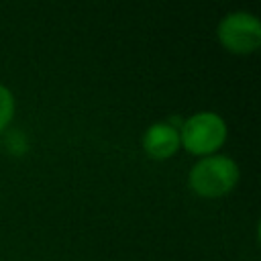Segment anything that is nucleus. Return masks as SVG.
<instances>
[{
    "mask_svg": "<svg viewBox=\"0 0 261 261\" xmlns=\"http://www.w3.org/2000/svg\"><path fill=\"white\" fill-rule=\"evenodd\" d=\"M218 43L234 55H251L261 47V22L251 12H230L216 27Z\"/></svg>",
    "mask_w": 261,
    "mask_h": 261,
    "instance_id": "3",
    "label": "nucleus"
},
{
    "mask_svg": "<svg viewBox=\"0 0 261 261\" xmlns=\"http://www.w3.org/2000/svg\"><path fill=\"white\" fill-rule=\"evenodd\" d=\"M143 149L157 161L173 157L179 149V128L171 122H153L143 135Z\"/></svg>",
    "mask_w": 261,
    "mask_h": 261,
    "instance_id": "4",
    "label": "nucleus"
},
{
    "mask_svg": "<svg viewBox=\"0 0 261 261\" xmlns=\"http://www.w3.org/2000/svg\"><path fill=\"white\" fill-rule=\"evenodd\" d=\"M12 116H14V96L4 84H0V130H4L12 122Z\"/></svg>",
    "mask_w": 261,
    "mask_h": 261,
    "instance_id": "5",
    "label": "nucleus"
},
{
    "mask_svg": "<svg viewBox=\"0 0 261 261\" xmlns=\"http://www.w3.org/2000/svg\"><path fill=\"white\" fill-rule=\"evenodd\" d=\"M239 165L226 155H206L190 169V190L200 198H220L239 184Z\"/></svg>",
    "mask_w": 261,
    "mask_h": 261,
    "instance_id": "1",
    "label": "nucleus"
},
{
    "mask_svg": "<svg viewBox=\"0 0 261 261\" xmlns=\"http://www.w3.org/2000/svg\"><path fill=\"white\" fill-rule=\"evenodd\" d=\"M228 128L222 116L214 112H198L181 122L179 145L192 155H214L226 141Z\"/></svg>",
    "mask_w": 261,
    "mask_h": 261,
    "instance_id": "2",
    "label": "nucleus"
}]
</instances>
